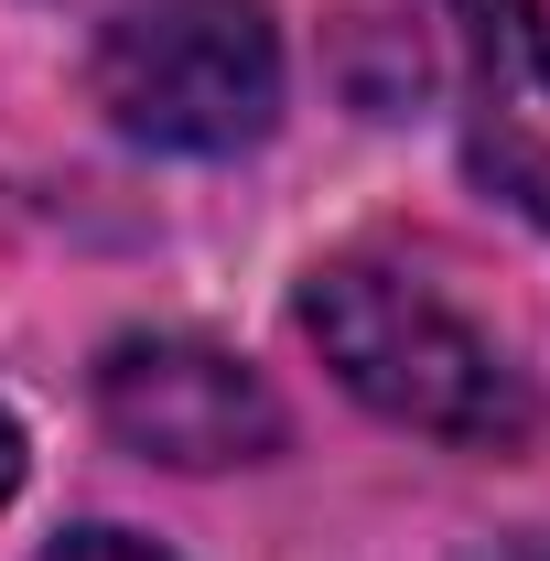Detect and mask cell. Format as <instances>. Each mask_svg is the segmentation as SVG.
<instances>
[{
	"instance_id": "obj_2",
	"label": "cell",
	"mask_w": 550,
	"mask_h": 561,
	"mask_svg": "<svg viewBox=\"0 0 550 561\" xmlns=\"http://www.w3.org/2000/svg\"><path fill=\"white\" fill-rule=\"evenodd\" d=\"M98 108L140 151L227 162L280 119V33L260 0H119L98 33Z\"/></svg>"
},
{
	"instance_id": "obj_4",
	"label": "cell",
	"mask_w": 550,
	"mask_h": 561,
	"mask_svg": "<svg viewBox=\"0 0 550 561\" xmlns=\"http://www.w3.org/2000/svg\"><path fill=\"white\" fill-rule=\"evenodd\" d=\"M465 162L550 227V0H465Z\"/></svg>"
},
{
	"instance_id": "obj_7",
	"label": "cell",
	"mask_w": 550,
	"mask_h": 561,
	"mask_svg": "<svg viewBox=\"0 0 550 561\" xmlns=\"http://www.w3.org/2000/svg\"><path fill=\"white\" fill-rule=\"evenodd\" d=\"M465 561H550V540H485V551H465Z\"/></svg>"
},
{
	"instance_id": "obj_6",
	"label": "cell",
	"mask_w": 550,
	"mask_h": 561,
	"mask_svg": "<svg viewBox=\"0 0 550 561\" xmlns=\"http://www.w3.org/2000/svg\"><path fill=\"white\" fill-rule=\"evenodd\" d=\"M22 465H33V443H22V421L0 411V507H11V486H22Z\"/></svg>"
},
{
	"instance_id": "obj_1",
	"label": "cell",
	"mask_w": 550,
	"mask_h": 561,
	"mask_svg": "<svg viewBox=\"0 0 550 561\" xmlns=\"http://www.w3.org/2000/svg\"><path fill=\"white\" fill-rule=\"evenodd\" d=\"M302 335L324 346V367L367 411L400 421V432L465 443V454H518L540 432L529 367L485 324H465L421 271H400V260H367V249L324 260L302 280Z\"/></svg>"
},
{
	"instance_id": "obj_3",
	"label": "cell",
	"mask_w": 550,
	"mask_h": 561,
	"mask_svg": "<svg viewBox=\"0 0 550 561\" xmlns=\"http://www.w3.org/2000/svg\"><path fill=\"white\" fill-rule=\"evenodd\" d=\"M98 421L151 454V465H184V476H216V465H260L280 454V400L249 356L206 346V335H119L98 356Z\"/></svg>"
},
{
	"instance_id": "obj_5",
	"label": "cell",
	"mask_w": 550,
	"mask_h": 561,
	"mask_svg": "<svg viewBox=\"0 0 550 561\" xmlns=\"http://www.w3.org/2000/svg\"><path fill=\"white\" fill-rule=\"evenodd\" d=\"M44 561H173L162 540H140V529H119V518H87V529H66Z\"/></svg>"
}]
</instances>
